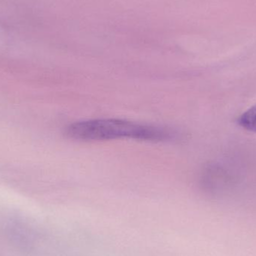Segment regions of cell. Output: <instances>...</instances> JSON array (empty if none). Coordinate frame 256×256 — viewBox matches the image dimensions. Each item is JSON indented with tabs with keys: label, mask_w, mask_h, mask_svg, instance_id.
I'll list each match as a JSON object with an SVG mask.
<instances>
[{
	"label": "cell",
	"mask_w": 256,
	"mask_h": 256,
	"mask_svg": "<svg viewBox=\"0 0 256 256\" xmlns=\"http://www.w3.org/2000/svg\"><path fill=\"white\" fill-rule=\"evenodd\" d=\"M66 135L84 142L130 140L164 142L173 138L171 130L158 126L140 124L117 118H102L73 123L66 128Z\"/></svg>",
	"instance_id": "6da1fadb"
},
{
	"label": "cell",
	"mask_w": 256,
	"mask_h": 256,
	"mask_svg": "<svg viewBox=\"0 0 256 256\" xmlns=\"http://www.w3.org/2000/svg\"><path fill=\"white\" fill-rule=\"evenodd\" d=\"M238 123L244 129L256 132V104L242 114L238 120Z\"/></svg>",
	"instance_id": "7a4b0ae2"
}]
</instances>
